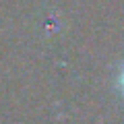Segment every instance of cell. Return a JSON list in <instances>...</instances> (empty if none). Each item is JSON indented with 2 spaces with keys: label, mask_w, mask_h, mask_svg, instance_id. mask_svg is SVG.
Listing matches in <instances>:
<instances>
[{
  "label": "cell",
  "mask_w": 124,
  "mask_h": 124,
  "mask_svg": "<svg viewBox=\"0 0 124 124\" xmlns=\"http://www.w3.org/2000/svg\"><path fill=\"white\" fill-rule=\"evenodd\" d=\"M122 89H124V72H122Z\"/></svg>",
  "instance_id": "1"
}]
</instances>
